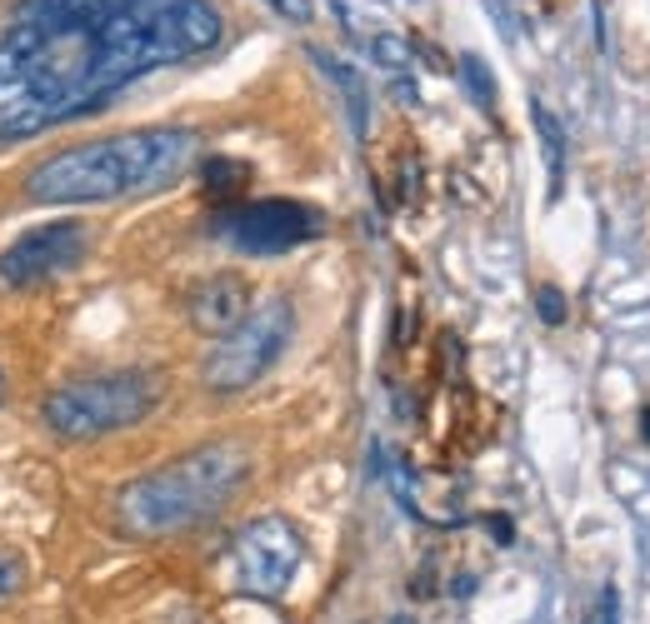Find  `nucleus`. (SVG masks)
Listing matches in <instances>:
<instances>
[{
  "label": "nucleus",
  "mask_w": 650,
  "mask_h": 624,
  "mask_svg": "<svg viewBox=\"0 0 650 624\" xmlns=\"http://www.w3.org/2000/svg\"><path fill=\"white\" fill-rule=\"evenodd\" d=\"M640 435H646V440H650V405L640 409Z\"/></svg>",
  "instance_id": "6ab92c4d"
},
{
  "label": "nucleus",
  "mask_w": 650,
  "mask_h": 624,
  "mask_svg": "<svg viewBox=\"0 0 650 624\" xmlns=\"http://www.w3.org/2000/svg\"><path fill=\"white\" fill-rule=\"evenodd\" d=\"M295 335V310L291 300H266L260 310H250L230 335H220V344L206 360V390L216 395H240L250 390L266 370L281 360V350Z\"/></svg>",
  "instance_id": "39448f33"
},
{
  "label": "nucleus",
  "mask_w": 650,
  "mask_h": 624,
  "mask_svg": "<svg viewBox=\"0 0 650 624\" xmlns=\"http://www.w3.org/2000/svg\"><path fill=\"white\" fill-rule=\"evenodd\" d=\"M210 0H25L0 35V141L90 116L155 65L220 45Z\"/></svg>",
  "instance_id": "f257e3e1"
},
{
  "label": "nucleus",
  "mask_w": 650,
  "mask_h": 624,
  "mask_svg": "<svg viewBox=\"0 0 650 624\" xmlns=\"http://www.w3.org/2000/svg\"><path fill=\"white\" fill-rule=\"evenodd\" d=\"M321 210L301 200H246L220 216V236L250 255H281L291 245H305V240L321 236Z\"/></svg>",
  "instance_id": "0eeeda50"
},
{
  "label": "nucleus",
  "mask_w": 650,
  "mask_h": 624,
  "mask_svg": "<svg viewBox=\"0 0 650 624\" xmlns=\"http://www.w3.org/2000/svg\"><path fill=\"white\" fill-rule=\"evenodd\" d=\"M461 80H466V90H470V96H476V106L496 110V80H490L486 61H476V55H466V61H461Z\"/></svg>",
  "instance_id": "4468645a"
},
{
  "label": "nucleus",
  "mask_w": 650,
  "mask_h": 624,
  "mask_svg": "<svg viewBox=\"0 0 650 624\" xmlns=\"http://www.w3.org/2000/svg\"><path fill=\"white\" fill-rule=\"evenodd\" d=\"M246 185H250V165L246 161H230V155L206 161V190L216 195V200H236Z\"/></svg>",
  "instance_id": "9b49d317"
},
{
  "label": "nucleus",
  "mask_w": 650,
  "mask_h": 624,
  "mask_svg": "<svg viewBox=\"0 0 650 624\" xmlns=\"http://www.w3.org/2000/svg\"><path fill=\"white\" fill-rule=\"evenodd\" d=\"M195 161V135L175 125L155 130H126L110 141L71 145V151L41 161L25 175V195L35 205H90V200H120V195L165 190L181 180Z\"/></svg>",
  "instance_id": "f03ea898"
},
{
  "label": "nucleus",
  "mask_w": 650,
  "mask_h": 624,
  "mask_svg": "<svg viewBox=\"0 0 650 624\" xmlns=\"http://www.w3.org/2000/svg\"><path fill=\"white\" fill-rule=\"evenodd\" d=\"M301 555H305V539L291 519L281 515H266V519H250L236 539V580L246 594H260V600H275L285 594V584L295 580L301 570Z\"/></svg>",
  "instance_id": "423d86ee"
},
{
  "label": "nucleus",
  "mask_w": 650,
  "mask_h": 624,
  "mask_svg": "<svg viewBox=\"0 0 650 624\" xmlns=\"http://www.w3.org/2000/svg\"><path fill=\"white\" fill-rule=\"evenodd\" d=\"M370 55H376L380 70H390V76H405V70H415V41H405V35L386 31L370 41Z\"/></svg>",
  "instance_id": "f8f14e48"
},
{
  "label": "nucleus",
  "mask_w": 650,
  "mask_h": 624,
  "mask_svg": "<svg viewBox=\"0 0 650 624\" xmlns=\"http://www.w3.org/2000/svg\"><path fill=\"white\" fill-rule=\"evenodd\" d=\"M246 315H250V281L236 275V270L206 275V281L191 285V295H185V320L201 335H230Z\"/></svg>",
  "instance_id": "1a4fd4ad"
},
{
  "label": "nucleus",
  "mask_w": 650,
  "mask_h": 624,
  "mask_svg": "<svg viewBox=\"0 0 650 624\" xmlns=\"http://www.w3.org/2000/svg\"><path fill=\"white\" fill-rule=\"evenodd\" d=\"M155 399H161V380L155 375H145V370H110V375H90L55 390L41 415L61 440H96V435L145 420L155 409Z\"/></svg>",
  "instance_id": "20e7f679"
},
{
  "label": "nucleus",
  "mask_w": 650,
  "mask_h": 624,
  "mask_svg": "<svg viewBox=\"0 0 650 624\" xmlns=\"http://www.w3.org/2000/svg\"><path fill=\"white\" fill-rule=\"evenodd\" d=\"M311 61H315V65H325V76H331V80L340 86V96H346V110H350V125H356V135H366V125H370V96H366V80H360L346 61H331L325 51H311Z\"/></svg>",
  "instance_id": "9d476101"
},
{
  "label": "nucleus",
  "mask_w": 650,
  "mask_h": 624,
  "mask_svg": "<svg viewBox=\"0 0 650 624\" xmlns=\"http://www.w3.org/2000/svg\"><path fill=\"white\" fill-rule=\"evenodd\" d=\"M531 120H535V130H541V141H545V161H551V171L561 175V161H565V135H561V120L551 116V110L535 100L531 106Z\"/></svg>",
  "instance_id": "ddd939ff"
},
{
  "label": "nucleus",
  "mask_w": 650,
  "mask_h": 624,
  "mask_svg": "<svg viewBox=\"0 0 650 624\" xmlns=\"http://www.w3.org/2000/svg\"><path fill=\"white\" fill-rule=\"evenodd\" d=\"M596 624H620V594H616V590H600Z\"/></svg>",
  "instance_id": "a211bd4d"
},
{
  "label": "nucleus",
  "mask_w": 650,
  "mask_h": 624,
  "mask_svg": "<svg viewBox=\"0 0 650 624\" xmlns=\"http://www.w3.org/2000/svg\"><path fill=\"white\" fill-rule=\"evenodd\" d=\"M535 305H541V320L545 325H561L565 320V295L555 291V285H541V291H535Z\"/></svg>",
  "instance_id": "dca6fc26"
},
{
  "label": "nucleus",
  "mask_w": 650,
  "mask_h": 624,
  "mask_svg": "<svg viewBox=\"0 0 650 624\" xmlns=\"http://www.w3.org/2000/svg\"><path fill=\"white\" fill-rule=\"evenodd\" d=\"M271 6H275V15H285L295 25H311V15H315L311 0H271Z\"/></svg>",
  "instance_id": "f3484780"
},
{
  "label": "nucleus",
  "mask_w": 650,
  "mask_h": 624,
  "mask_svg": "<svg viewBox=\"0 0 650 624\" xmlns=\"http://www.w3.org/2000/svg\"><path fill=\"white\" fill-rule=\"evenodd\" d=\"M0 399H6V375H0Z\"/></svg>",
  "instance_id": "aec40b11"
},
{
  "label": "nucleus",
  "mask_w": 650,
  "mask_h": 624,
  "mask_svg": "<svg viewBox=\"0 0 650 624\" xmlns=\"http://www.w3.org/2000/svg\"><path fill=\"white\" fill-rule=\"evenodd\" d=\"M25 590V560L15 549H0V604H11Z\"/></svg>",
  "instance_id": "2eb2a0df"
},
{
  "label": "nucleus",
  "mask_w": 650,
  "mask_h": 624,
  "mask_svg": "<svg viewBox=\"0 0 650 624\" xmlns=\"http://www.w3.org/2000/svg\"><path fill=\"white\" fill-rule=\"evenodd\" d=\"M86 250V226L76 220H55V226H35L0 255V285L11 291H31V285L51 281L61 270H71Z\"/></svg>",
  "instance_id": "6e6552de"
},
{
  "label": "nucleus",
  "mask_w": 650,
  "mask_h": 624,
  "mask_svg": "<svg viewBox=\"0 0 650 624\" xmlns=\"http://www.w3.org/2000/svg\"><path fill=\"white\" fill-rule=\"evenodd\" d=\"M250 480V455L236 440H216L161 470L130 480L116 495V525L130 539H161L210 519Z\"/></svg>",
  "instance_id": "7ed1b4c3"
},
{
  "label": "nucleus",
  "mask_w": 650,
  "mask_h": 624,
  "mask_svg": "<svg viewBox=\"0 0 650 624\" xmlns=\"http://www.w3.org/2000/svg\"><path fill=\"white\" fill-rule=\"evenodd\" d=\"M396 624H411V620H396Z\"/></svg>",
  "instance_id": "412c9836"
}]
</instances>
